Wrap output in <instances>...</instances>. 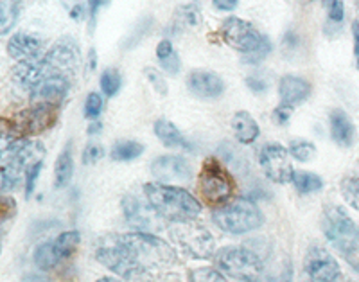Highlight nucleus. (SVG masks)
Masks as SVG:
<instances>
[{"label":"nucleus","mask_w":359,"mask_h":282,"mask_svg":"<svg viewBox=\"0 0 359 282\" xmlns=\"http://www.w3.org/2000/svg\"><path fill=\"white\" fill-rule=\"evenodd\" d=\"M117 239L124 250L135 271V281L147 277L153 270L169 268L176 262V252L162 237L149 232L117 234Z\"/></svg>","instance_id":"1"},{"label":"nucleus","mask_w":359,"mask_h":282,"mask_svg":"<svg viewBox=\"0 0 359 282\" xmlns=\"http://www.w3.org/2000/svg\"><path fill=\"white\" fill-rule=\"evenodd\" d=\"M144 196L149 201L153 209L165 221H187L196 220L201 214V203L196 196L184 187L171 184H153L144 185Z\"/></svg>","instance_id":"2"},{"label":"nucleus","mask_w":359,"mask_h":282,"mask_svg":"<svg viewBox=\"0 0 359 282\" xmlns=\"http://www.w3.org/2000/svg\"><path fill=\"white\" fill-rule=\"evenodd\" d=\"M198 191L201 200L210 207H223L236 196L237 185L230 171L216 156H208L198 175Z\"/></svg>","instance_id":"3"},{"label":"nucleus","mask_w":359,"mask_h":282,"mask_svg":"<svg viewBox=\"0 0 359 282\" xmlns=\"http://www.w3.org/2000/svg\"><path fill=\"white\" fill-rule=\"evenodd\" d=\"M212 221L214 225L223 230L224 234L243 236V234L261 229L264 223V216L253 201L241 198V200H236L214 210Z\"/></svg>","instance_id":"4"},{"label":"nucleus","mask_w":359,"mask_h":282,"mask_svg":"<svg viewBox=\"0 0 359 282\" xmlns=\"http://www.w3.org/2000/svg\"><path fill=\"white\" fill-rule=\"evenodd\" d=\"M214 264L223 275L243 282H255L262 275L264 264L253 250L245 246H224L214 254Z\"/></svg>","instance_id":"5"},{"label":"nucleus","mask_w":359,"mask_h":282,"mask_svg":"<svg viewBox=\"0 0 359 282\" xmlns=\"http://www.w3.org/2000/svg\"><path fill=\"white\" fill-rule=\"evenodd\" d=\"M322 230L327 241L343 255H352L359 250V227L338 205H329L323 210Z\"/></svg>","instance_id":"6"},{"label":"nucleus","mask_w":359,"mask_h":282,"mask_svg":"<svg viewBox=\"0 0 359 282\" xmlns=\"http://www.w3.org/2000/svg\"><path fill=\"white\" fill-rule=\"evenodd\" d=\"M169 234H171L175 245L180 246V250L189 257L207 261L216 254V241H214L212 234L194 220L176 221L169 229Z\"/></svg>","instance_id":"7"},{"label":"nucleus","mask_w":359,"mask_h":282,"mask_svg":"<svg viewBox=\"0 0 359 282\" xmlns=\"http://www.w3.org/2000/svg\"><path fill=\"white\" fill-rule=\"evenodd\" d=\"M60 108L57 105H34L13 115L11 123L15 126L17 135L22 139L40 135L43 131H49L56 126L60 119Z\"/></svg>","instance_id":"8"},{"label":"nucleus","mask_w":359,"mask_h":282,"mask_svg":"<svg viewBox=\"0 0 359 282\" xmlns=\"http://www.w3.org/2000/svg\"><path fill=\"white\" fill-rule=\"evenodd\" d=\"M219 33L224 43L237 53H241L243 56L255 53L266 41V36L259 33L257 27H253V24L239 17L226 18L221 25Z\"/></svg>","instance_id":"9"},{"label":"nucleus","mask_w":359,"mask_h":282,"mask_svg":"<svg viewBox=\"0 0 359 282\" xmlns=\"http://www.w3.org/2000/svg\"><path fill=\"white\" fill-rule=\"evenodd\" d=\"M259 164L269 180L275 184H290L293 178V166L287 147L278 142H268L259 152Z\"/></svg>","instance_id":"10"},{"label":"nucleus","mask_w":359,"mask_h":282,"mask_svg":"<svg viewBox=\"0 0 359 282\" xmlns=\"http://www.w3.org/2000/svg\"><path fill=\"white\" fill-rule=\"evenodd\" d=\"M123 213L130 227H133L137 232L156 234L163 230V217L153 209L149 201L137 196L123 198Z\"/></svg>","instance_id":"11"},{"label":"nucleus","mask_w":359,"mask_h":282,"mask_svg":"<svg viewBox=\"0 0 359 282\" xmlns=\"http://www.w3.org/2000/svg\"><path fill=\"white\" fill-rule=\"evenodd\" d=\"M45 65L49 67L53 74H63V76H72L79 69L81 63V53H79L78 41L74 38L65 36L57 40L47 53L41 56Z\"/></svg>","instance_id":"12"},{"label":"nucleus","mask_w":359,"mask_h":282,"mask_svg":"<svg viewBox=\"0 0 359 282\" xmlns=\"http://www.w3.org/2000/svg\"><path fill=\"white\" fill-rule=\"evenodd\" d=\"M304 270L311 282H338L341 277V268H339L338 261L318 245L307 250L306 259H304Z\"/></svg>","instance_id":"13"},{"label":"nucleus","mask_w":359,"mask_h":282,"mask_svg":"<svg viewBox=\"0 0 359 282\" xmlns=\"http://www.w3.org/2000/svg\"><path fill=\"white\" fill-rule=\"evenodd\" d=\"M151 173L160 184L189 182L192 178V168L189 160L178 155H162L153 160Z\"/></svg>","instance_id":"14"},{"label":"nucleus","mask_w":359,"mask_h":282,"mask_svg":"<svg viewBox=\"0 0 359 282\" xmlns=\"http://www.w3.org/2000/svg\"><path fill=\"white\" fill-rule=\"evenodd\" d=\"M69 78L63 74H50L31 90V102L34 105H57L62 107L69 94Z\"/></svg>","instance_id":"15"},{"label":"nucleus","mask_w":359,"mask_h":282,"mask_svg":"<svg viewBox=\"0 0 359 282\" xmlns=\"http://www.w3.org/2000/svg\"><path fill=\"white\" fill-rule=\"evenodd\" d=\"M187 88L200 99H217L224 92V81L212 70H192L187 76Z\"/></svg>","instance_id":"16"},{"label":"nucleus","mask_w":359,"mask_h":282,"mask_svg":"<svg viewBox=\"0 0 359 282\" xmlns=\"http://www.w3.org/2000/svg\"><path fill=\"white\" fill-rule=\"evenodd\" d=\"M311 90H313L311 83L294 74H286L278 81V98H280L282 105H287V107L294 108L302 105L304 101L309 99Z\"/></svg>","instance_id":"17"},{"label":"nucleus","mask_w":359,"mask_h":282,"mask_svg":"<svg viewBox=\"0 0 359 282\" xmlns=\"http://www.w3.org/2000/svg\"><path fill=\"white\" fill-rule=\"evenodd\" d=\"M50 74L53 72L49 70V67L45 65L40 56L36 60H29V62H18L17 67L13 69V79L18 86L31 92L38 83L43 81Z\"/></svg>","instance_id":"18"},{"label":"nucleus","mask_w":359,"mask_h":282,"mask_svg":"<svg viewBox=\"0 0 359 282\" xmlns=\"http://www.w3.org/2000/svg\"><path fill=\"white\" fill-rule=\"evenodd\" d=\"M41 51H43V41L34 34L17 33L8 41V54L17 62L36 60L41 56Z\"/></svg>","instance_id":"19"},{"label":"nucleus","mask_w":359,"mask_h":282,"mask_svg":"<svg viewBox=\"0 0 359 282\" xmlns=\"http://www.w3.org/2000/svg\"><path fill=\"white\" fill-rule=\"evenodd\" d=\"M329 126H331V137L338 146L351 147L355 140V126L352 123L351 115L343 110H332L329 115Z\"/></svg>","instance_id":"20"},{"label":"nucleus","mask_w":359,"mask_h":282,"mask_svg":"<svg viewBox=\"0 0 359 282\" xmlns=\"http://www.w3.org/2000/svg\"><path fill=\"white\" fill-rule=\"evenodd\" d=\"M155 135L165 147H178L184 152H194V144L178 130L175 123L168 119H158L155 123Z\"/></svg>","instance_id":"21"},{"label":"nucleus","mask_w":359,"mask_h":282,"mask_svg":"<svg viewBox=\"0 0 359 282\" xmlns=\"http://www.w3.org/2000/svg\"><path fill=\"white\" fill-rule=\"evenodd\" d=\"M232 130L236 139L241 144H245V146L253 144L259 139V135H261V126H259V123L255 121V117H253L250 112L245 110L233 114Z\"/></svg>","instance_id":"22"},{"label":"nucleus","mask_w":359,"mask_h":282,"mask_svg":"<svg viewBox=\"0 0 359 282\" xmlns=\"http://www.w3.org/2000/svg\"><path fill=\"white\" fill-rule=\"evenodd\" d=\"M74 176V147L72 140L65 144L62 153L57 155L56 166H54V185L56 189H63L70 184Z\"/></svg>","instance_id":"23"},{"label":"nucleus","mask_w":359,"mask_h":282,"mask_svg":"<svg viewBox=\"0 0 359 282\" xmlns=\"http://www.w3.org/2000/svg\"><path fill=\"white\" fill-rule=\"evenodd\" d=\"M156 58H158L160 67L163 69V72H168L169 76H176L180 72V58L178 53L172 47L171 40H162L156 46Z\"/></svg>","instance_id":"24"},{"label":"nucleus","mask_w":359,"mask_h":282,"mask_svg":"<svg viewBox=\"0 0 359 282\" xmlns=\"http://www.w3.org/2000/svg\"><path fill=\"white\" fill-rule=\"evenodd\" d=\"M79 243H81V234L78 230H67V232H62L54 239L53 246L60 261H65L78 250Z\"/></svg>","instance_id":"25"},{"label":"nucleus","mask_w":359,"mask_h":282,"mask_svg":"<svg viewBox=\"0 0 359 282\" xmlns=\"http://www.w3.org/2000/svg\"><path fill=\"white\" fill-rule=\"evenodd\" d=\"M20 15V0H0V36L11 31Z\"/></svg>","instance_id":"26"},{"label":"nucleus","mask_w":359,"mask_h":282,"mask_svg":"<svg viewBox=\"0 0 359 282\" xmlns=\"http://www.w3.org/2000/svg\"><path fill=\"white\" fill-rule=\"evenodd\" d=\"M291 184L294 185V189L300 194H313V192H318L323 189L322 176L309 171H294L293 178H291Z\"/></svg>","instance_id":"27"},{"label":"nucleus","mask_w":359,"mask_h":282,"mask_svg":"<svg viewBox=\"0 0 359 282\" xmlns=\"http://www.w3.org/2000/svg\"><path fill=\"white\" fill-rule=\"evenodd\" d=\"M144 153V146L137 140H121L111 147V159L115 162H131Z\"/></svg>","instance_id":"28"},{"label":"nucleus","mask_w":359,"mask_h":282,"mask_svg":"<svg viewBox=\"0 0 359 282\" xmlns=\"http://www.w3.org/2000/svg\"><path fill=\"white\" fill-rule=\"evenodd\" d=\"M34 264L40 268V270H53V268H56L57 264H60V257H57V254L54 252V246H53V241H47V243H41V245L36 246V250H34Z\"/></svg>","instance_id":"29"},{"label":"nucleus","mask_w":359,"mask_h":282,"mask_svg":"<svg viewBox=\"0 0 359 282\" xmlns=\"http://www.w3.org/2000/svg\"><path fill=\"white\" fill-rule=\"evenodd\" d=\"M287 152H290L291 159L298 160V162H311L316 156V146L311 140L294 139L287 146Z\"/></svg>","instance_id":"30"},{"label":"nucleus","mask_w":359,"mask_h":282,"mask_svg":"<svg viewBox=\"0 0 359 282\" xmlns=\"http://www.w3.org/2000/svg\"><path fill=\"white\" fill-rule=\"evenodd\" d=\"M123 88V76L117 69H107L101 74V90L107 98H115Z\"/></svg>","instance_id":"31"},{"label":"nucleus","mask_w":359,"mask_h":282,"mask_svg":"<svg viewBox=\"0 0 359 282\" xmlns=\"http://www.w3.org/2000/svg\"><path fill=\"white\" fill-rule=\"evenodd\" d=\"M339 189H341L343 200L347 201L352 209L359 210V176H347V178H343Z\"/></svg>","instance_id":"32"},{"label":"nucleus","mask_w":359,"mask_h":282,"mask_svg":"<svg viewBox=\"0 0 359 282\" xmlns=\"http://www.w3.org/2000/svg\"><path fill=\"white\" fill-rule=\"evenodd\" d=\"M41 168H43V160H36L33 164H29L24 171V191H25V198L33 196L34 189H36V182L40 178Z\"/></svg>","instance_id":"33"},{"label":"nucleus","mask_w":359,"mask_h":282,"mask_svg":"<svg viewBox=\"0 0 359 282\" xmlns=\"http://www.w3.org/2000/svg\"><path fill=\"white\" fill-rule=\"evenodd\" d=\"M102 110H104V99L97 92H90L85 99V108H83V114L88 121H95V119L101 117Z\"/></svg>","instance_id":"34"},{"label":"nucleus","mask_w":359,"mask_h":282,"mask_svg":"<svg viewBox=\"0 0 359 282\" xmlns=\"http://www.w3.org/2000/svg\"><path fill=\"white\" fill-rule=\"evenodd\" d=\"M189 278L191 282H226L224 275L217 268H208V266L192 270L189 274Z\"/></svg>","instance_id":"35"},{"label":"nucleus","mask_w":359,"mask_h":282,"mask_svg":"<svg viewBox=\"0 0 359 282\" xmlns=\"http://www.w3.org/2000/svg\"><path fill=\"white\" fill-rule=\"evenodd\" d=\"M144 76H146L147 81L151 83L153 90L158 92L160 95H168V81H165V78H163L160 70L153 69V67H146V69H144Z\"/></svg>","instance_id":"36"},{"label":"nucleus","mask_w":359,"mask_h":282,"mask_svg":"<svg viewBox=\"0 0 359 282\" xmlns=\"http://www.w3.org/2000/svg\"><path fill=\"white\" fill-rule=\"evenodd\" d=\"M178 20L182 22L184 25H189V27H196V25L201 24L200 9H198L194 4H189V6H184V8H180Z\"/></svg>","instance_id":"37"},{"label":"nucleus","mask_w":359,"mask_h":282,"mask_svg":"<svg viewBox=\"0 0 359 282\" xmlns=\"http://www.w3.org/2000/svg\"><path fill=\"white\" fill-rule=\"evenodd\" d=\"M327 17L332 24H341L345 18V2L343 0H325Z\"/></svg>","instance_id":"38"},{"label":"nucleus","mask_w":359,"mask_h":282,"mask_svg":"<svg viewBox=\"0 0 359 282\" xmlns=\"http://www.w3.org/2000/svg\"><path fill=\"white\" fill-rule=\"evenodd\" d=\"M104 156V147L97 142H88L83 152V164L92 166Z\"/></svg>","instance_id":"39"},{"label":"nucleus","mask_w":359,"mask_h":282,"mask_svg":"<svg viewBox=\"0 0 359 282\" xmlns=\"http://www.w3.org/2000/svg\"><path fill=\"white\" fill-rule=\"evenodd\" d=\"M293 107H287V105H282L280 102V105L273 110V114H271L273 123L277 124V126H287L291 115H293Z\"/></svg>","instance_id":"40"},{"label":"nucleus","mask_w":359,"mask_h":282,"mask_svg":"<svg viewBox=\"0 0 359 282\" xmlns=\"http://www.w3.org/2000/svg\"><path fill=\"white\" fill-rule=\"evenodd\" d=\"M17 213V203L15 200L9 196H4V194H0V221H6L9 217L15 216Z\"/></svg>","instance_id":"41"},{"label":"nucleus","mask_w":359,"mask_h":282,"mask_svg":"<svg viewBox=\"0 0 359 282\" xmlns=\"http://www.w3.org/2000/svg\"><path fill=\"white\" fill-rule=\"evenodd\" d=\"M246 86H248L253 94H264L269 88V81L266 78H262V76H248L246 78Z\"/></svg>","instance_id":"42"},{"label":"nucleus","mask_w":359,"mask_h":282,"mask_svg":"<svg viewBox=\"0 0 359 282\" xmlns=\"http://www.w3.org/2000/svg\"><path fill=\"white\" fill-rule=\"evenodd\" d=\"M269 51H271V41H269L268 38H266L264 43H262V46L259 47L257 51H255V53H252V54H248V56H245V62L246 63H252V65H253V63L262 62V60H264V58L269 54Z\"/></svg>","instance_id":"43"},{"label":"nucleus","mask_w":359,"mask_h":282,"mask_svg":"<svg viewBox=\"0 0 359 282\" xmlns=\"http://www.w3.org/2000/svg\"><path fill=\"white\" fill-rule=\"evenodd\" d=\"M217 11H233L239 6V0H212Z\"/></svg>","instance_id":"44"},{"label":"nucleus","mask_w":359,"mask_h":282,"mask_svg":"<svg viewBox=\"0 0 359 282\" xmlns=\"http://www.w3.org/2000/svg\"><path fill=\"white\" fill-rule=\"evenodd\" d=\"M107 4H108V0H88V11H90V20H92V24L95 22L99 9Z\"/></svg>","instance_id":"45"},{"label":"nucleus","mask_w":359,"mask_h":282,"mask_svg":"<svg viewBox=\"0 0 359 282\" xmlns=\"http://www.w3.org/2000/svg\"><path fill=\"white\" fill-rule=\"evenodd\" d=\"M352 38H354V58H355V67L359 69V22L355 20L352 24Z\"/></svg>","instance_id":"46"},{"label":"nucleus","mask_w":359,"mask_h":282,"mask_svg":"<svg viewBox=\"0 0 359 282\" xmlns=\"http://www.w3.org/2000/svg\"><path fill=\"white\" fill-rule=\"evenodd\" d=\"M101 130H102V124L99 119H95V121H90V126H88L90 135H95V133H99Z\"/></svg>","instance_id":"47"},{"label":"nucleus","mask_w":359,"mask_h":282,"mask_svg":"<svg viewBox=\"0 0 359 282\" xmlns=\"http://www.w3.org/2000/svg\"><path fill=\"white\" fill-rule=\"evenodd\" d=\"M280 282H293V268H291V264H287L286 271L282 274Z\"/></svg>","instance_id":"48"},{"label":"nucleus","mask_w":359,"mask_h":282,"mask_svg":"<svg viewBox=\"0 0 359 282\" xmlns=\"http://www.w3.org/2000/svg\"><path fill=\"white\" fill-rule=\"evenodd\" d=\"M88 65H90V70H94L95 65H97V54H95V51L92 49L88 54Z\"/></svg>","instance_id":"49"},{"label":"nucleus","mask_w":359,"mask_h":282,"mask_svg":"<svg viewBox=\"0 0 359 282\" xmlns=\"http://www.w3.org/2000/svg\"><path fill=\"white\" fill-rule=\"evenodd\" d=\"M70 15H72V18L79 20V18H81V15H83V8H81V6H76V8L72 9V13H70Z\"/></svg>","instance_id":"50"},{"label":"nucleus","mask_w":359,"mask_h":282,"mask_svg":"<svg viewBox=\"0 0 359 282\" xmlns=\"http://www.w3.org/2000/svg\"><path fill=\"white\" fill-rule=\"evenodd\" d=\"M95 282H123V281H118V278H115V277H101V278H97Z\"/></svg>","instance_id":"51"},{"label":"nucleus","mask_w":359,"mask_h":282,"mask_svg":"<svg viewBox=\"0 0 359 282\" xmlns=\"http://www.w3.org/2000/svg\"><path fill=\"white\" fill-rule=\"evenodd\" d=\"M0 252H2V245H0Z\"/></svg>","instance_id":"52"}]
</instances>
